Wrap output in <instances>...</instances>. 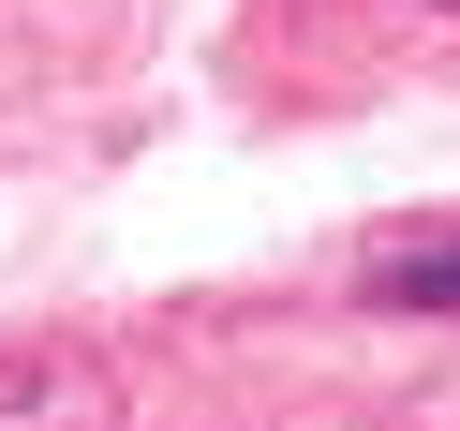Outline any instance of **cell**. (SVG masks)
<instances>
[{"instance_id":"cell-1","label":"cell","mask_w":460,"mask_h":431,"mask_svg":"<svg viewBox=\"0 0 460 431\" xmlns=\"http://www.w3.org/2000/svg\"><path fill=\"white\" fill-rule=\"evenodd\" d=\"M371 298H386V312H460V238H416V253H371Z\"/></svg>"},{"instance_id":"cell-2","label":"cell","mask_w":460,"mask_h":431,"mask_svg":"<svg viewBox=\"0 0 460 431\" xmlns=\"http://www.w3.org/2000/svg\"><path fill=\"white\" fill-rule=\"evenodd\" d=\"M430 15H460V0H430Z\"/></svg>"}]
</instances>
